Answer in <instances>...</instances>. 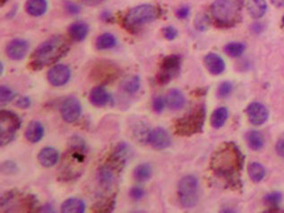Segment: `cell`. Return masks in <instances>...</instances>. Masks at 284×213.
Listing matches in <instances>:
<instances>
[{"label": "cell", "mask_w": 284, "mask_h": 213, "mask_svg": "<svg viewBox=\"0 0 284 213\" xmlns=\"http://www.w3.org/2000/svg\"><path fill=\"white\" fill-rule=\"evenodd\" d=\"M134 178L138 182H145L151 179L153 176V168L148 163H143L136 166L133 173Z\"/></svg>", "instance_id": "30"}, {"label": "cell", "mask_w": 284, "mask_h": 213, "mask_svg": "<svg viewBox=\"0 0 284 213\" xmlns=\"http://www.w3.org/2000/svg\"><path fill=\"white\" fill-rule=\"evenodd\" d=\"M228 116H229V111L224 106L218 108L212 112L211 116V120H210L211 126L214 129L222 128L224 126L225 122L228 120Z\"/></svg>", "instance_id": "29"}, {"label": "cell", "mask_w": 284, "mask_h": 213, "mask_svg": "<svg viewBox=\"0 0 284 213\" xmlns=\"http://www.w3.org/2000/svg\"><path fill=\"white\" fill-rule=\"evenodd\" d=\"M158 10L153 4H143L135 6L128 11L125 18L128 29H136L140 26L154 21L158 18Z\"/></svg>", "instance_id": "6"}, {"label": "cell", "mask_w": 284, "mask_h": 213, "mask_svg": "<svg viewBox=\"0 0 284 213\" xmlns=\"http://www.w3.org/2000/svg\"><path fill=\"white\" fill-rule=\"evenodd\" d=\"M232 90H233L232 84L230 82H223L221 86H219L217 94L219 98H225L229 97Z\"/></svg>", "instance_id": "36"}, {"label": "cell", "mask_w": 284, "mask_h": 213, "mask_svg": "<svg viewBox=\"0 0 284 213\" xmlns=\"http://www.w3.org/2000/svg\"><path fill=\"white\" fill-rule=\"evenodd\" d=\"M246 113L248 121L254 126H262L269 118V111L266 106L257 102L250 103L246 108Z\"/></svg>", "instance_id": "15"}, {"label": "cell", "mask_w": 284, "mask_h": 213, "mask_svg": "<svg viewBox=\"0 0 284 213\" xmlns=\"http://www.w3.org/2000/svg\"><path fill=\"white\" fill-rule=\"evenodd\" d=\"M243 0H215L211 13L219 27H232L240 20Z\"/></svg>", "instance_id": "4"}, {"label": "cell", "mask_w": 284, "mask_h": 213, "mask_svg": "<svg viewBox=\"0 0 284 213\" xmlns=\"http://www.w3.org/2000/svg\"><path fill=\"white\" fill-rule=\"evenodd\" d=\"M263 200L266 204L276 207L282 200V194L279 192H272L264 196Z\"/></svg>", "instance_id": "37"}, {"label": "cell", "mask_w": 284, "mask_h": 213, "mask_svg": "<svg viewBox=\"0 0 284 213\" xmlns=\"http://www.w3.org/2000/svg\"><path fill=\"white\" fill-rule=\"evenodd\" d=\"M117 38L114 35L106 32L100 36H98L95 42V47L98 50H111L117 46Z\"/></svg>", "instance_id": "28"}, {"label": "cell", "mask_w": 284, "mask_h": 213, "mask_svg": "<svg viewBox=\"0 0 284 213\" xmlns=\"http://www.w3.org/2000/svg\"><path fill=\"white\" fill-rule=\"evenodd\" d=\"M119 76V69L116 64L109 61H101L95 64L91 72V78L93 81L101 84H106L114 81Z\"/></svg>", "instance_id": "11"}, {"label": "cell", "mask_w": 284, "mask_h": 213, "mask_svg": "<svg viewBox=\"0 0 284 213\" xmlns=\"http://www.w3.org/2000/svg\"><path fill=\"white\" fill-rule=\"evenodd\" d=\"M85 3L89 6H96L101 4L103 0H84Z\"/></svg>", "instance_id": "49"}, {"label": "cell", "mask_w": 284, "mask_h": 213, "mask_svg": "<svg viewBox=\"0 0 284 213\" xmlns=\"http://www.w3.org/2000/svg\"><path fill=\"white\" fill-rule=\"evenodd\" d=\"M90 102L97 108L106 106L111 102V97L103 86H96L91 90L89 94Z\"/></svg>", "instance_id": "18"}, {"label": "cell", "mask_w": 284, "mask_h": 213, "mask_svg": "<svg viewBox=\"0 0 284 213\" xmlns=\"http://www.w3.org/2000/svg\"><path fill=\"white\" fill-rule=\"evenodd\" d=\"M165 98L167 105L172 110H180L186 105V98L182 92L178 89L170 90Z\"/></svg>", "instance_id": "21"}, {"label": "cell", "mask_w": 284, "mask_h": 213, "mask_svg": "<svg viewBox=\"0 0 284 213\" xmlns=\"http://www.w3.org/2000/svg\"><path fill=\"white\" fill-rule=\"evenodd\" d=\"M123 168V166H119L115 162H111L110 158H108L106 162L100 166L98 171L100 186L105 191H111L116 186L119 174L122 172Z\"/></svg>", "instance_id": "9"}, {"label": "cell", "mask_w": 284, "mask_h": 213, "mask_svg": "<svg viewBox=\"0 0 284 213\" xmlns=\"http://www.w3.org/2000/svg\"><path fill=\"white\" fill-rule=\"evenodd\" d=\"M29 50V43L24 38H15L8 44L6 53L13 60H22Z\"/></svg>", "instance_id": "16"}, {"label": "cell", "mask_w": 284, "mask_h": 213, "mask_svg": "<svg viewBox=\"0 0 284 213\" xmlns=\"http://www.w3.org/2000/svg\"><path fill=\"white\" fill-rule=\"evenodd\" d=\"M205 106L199 105L187 115L175 121V134L179 136H192L202 132L205 121Z\"/></svg>", "instance_id": "5"}, {"label": "cell", "mask_w": 284, "mask_h": 213, "mask_svg": "<svg viewBox=\"0 0 284 213\" xmlns=\"http://www.w3.org/2000/svg\"><path fill=\"white\" fill-rule=\"evenodd\" d=\"M26 140L31 144H37L44 136V128L43 124L39 121H32L26 130Z\"/></svg>", "instance_id": "22"}, {"label": "cell", "mask_w": 284, "mask_h": 213, "mask_svg": "<svg viewBox=\"0 0 284 213\" xmlns=\"http://www.w3.org/2000/svg\"><path fill=\"white\" fill-rule=\"evenodd\" d=\"M211 170L219 178L225 180L229 186L241 188L240 173L244 165V155L234 142H225L217 149L211 160Z\"/></svg>", "instance_id": "1"}, {"label": "cell", "mask_w": 284, "mask_h": 213, "mask_svg": "<svg viewBox=\"0 0 284 213\" xmlns=\"http://www.w3.org/2000/svg\"><path fill=\"white\" fill-rule=\"evenodd\" d=\"M247 173L253 182L258 183L264 178L265 170L261 163L252 162L247 168Z\"/></svg>", "instance_id": "32"}, {"label": "cell", "mask_w": 284, "mask_h": 213, "mask_svg": "<svg viewBox=\"0 0 284 213\" xmlns=\"http://www.w3.org/2000/svg\"><path fill=\"white\" fill-rule=\"evenodd\" d=\"M189 13H190V9L188 6H182L176 11V16L179 19H186L189 16Z\"/></svg>", "instance_id": "45"}, {"label": "cell", "mask_w": 284, "mask_h": 213, "mask_svg": "<svg viewBox=\"0 0 284 213\" xmlns=\"http://www.w3.org/2000/svg\"><path fill=\"white\" fill-rule=\"evenodd\" d=\"M60 113L64 121L68 123L76 122L82 114V105L79 100L75 96L65 98L60 108Z\"/></svg>", "instance_id": "12"}, {"label": "cell", "mask_w": 284, "mask_h": 213, "mask_svg": "<svg viewBox=\"0 0 284 213\" xmlns=\"http://www.w3.org/2000/svg\"><path fill=\"white\" fill-rule=\"evenodd\" d=\"M69 148L65 155L61 178H77L82 174V166L86 160V144L80 136H73L69 141Z\"/></svg>", "instance_id": "3"}, {"label": "cell", "mask_w": 284, "mask_h": 213, "mask_svg": "<svg viewBox=\"0 0 284 213\" xmlns=\"http://www.w3.org/2000/svg\"><path fill=\"white\" fill-rule=\"evenodd\" d=\"M204 64L208 71L214 76H219L225 70L224 60L214 53H210L204 58Z\"/></svg>", "instance_id": "19"}, {"label": "cell", "mask_w": 284, "mask_h": 213, "mask_svg": "<svg viewBox=\"0 0 284 213\" xmlns=\"http://www.w3.org/2000/svg\"><path fill=\"white\" fill-rule=\"evenodd\" d=\"M1 74H3V64L1 63Z\"/></svg>", "instance_id": "51"}, {"label": "cell", "mask_w": 284, "mask_h": 213, "mask_svg": "<svg viewBox=\"0 0 284 213\" xmlns=\"http://www.w3.org/2000/svg\"><path fill=\"white\" fill-rule=\"evenodd\" d=\"M246 46L241 42H230L227 44L224 48L227 55L231 58H238L244 53Z\"/></svg>", "instance_id": "33"}, {"label": "cell", "mask_w": 284, "mask_h": 213, "mask_svg": "<svg viewBox=\"0 0 284 213\" xmlns=\"http://www.w3.org/2000/svg\"><path fill=\"white\" fill-rule=\"evenodd\" d=\"M178 200L183 208L191 209L198 202V181L194 176L180 179L178 186Z\"/></svg>", "instance_id": "7"}, {"label": "cell", "mask_w": 284, "mask_h": 213, "mask_svg": "<svg viewBox=\"0 0 284 213\" xmlns=\"http://www.w3.org/2000/svg\"><path fill=\"white\" fill-rule=\"evenodd\" d=\"M47 8V0H27L26 2V12L32 16H42L46 13Z\"/></svg>", "instance_id": "24"}, {"label": "cell", "mask_w": 284, "mask_h": 213, "mask_svg": "<svg viewBox=\"0 0 284 213\" xmlns=\"http://www.w3.org/2000/svg\"><path fill=\"white\" fill-rule=\"evenodd\" d=\"M102 19L103 21L105 22H111L113 20V18H112V14H111L110 12L108 11H104L103 13L102 14Z\"/></svg>", "instance_id": "47"}, {"label": "cell", "mask_w": 284, "mask_h": 213, "mask_svg": "<svg viewBox=\"0 0 284 213\" xmlns=\"http://www.w3.org/2000/svg\"><path fill=\"white\" fill-rule=\"evenodd\" d=\"M140 78L137 76H134L124 82L123 89L127 94H135L140 90Z\"/></svg>", "instance_id": "34"}, {"label": "cell", "mask_w": 284, "mask_h": 213, "mask_svg": "<svg viewBox=\"0 0 284 213\" xmlns=\"http://www.w3.org/2000/svg\"><path fill=\"white\" fill-rule=\"evenodd\" d=\"M20 118L12 111H0V144H9L13 141L21 126Z\"/></svg>", "instance_id": "8"}, {"label": "cell", "mask_w": 284, "mask_h": 213, "mask_svg": "<svg viewBox=\"0 0 284 213\" xmlns=\"http://www.w3.org/2000/svg\"><path fill=\"white\" fill-rule=\"evenodd\" d=\"M116 205V194L112 196L107 197L103 200H99L93 206L92 210L94 212L97 213H109L111 212L115 208Z\"/></svg>", "instance_id": "27"}, {"label": "cell", "mask_w": 284, "mask_h": 213, "mask_svg": "<svg viewBox=\"0 0 284 213\" xmlns=\"http://www.w3.org/2000/svg\"><path fill=\"white\" fill-rule=\"evenodd\" d=\"M282 24H283L284 26V16L282 18Z\"/></svg>", "instance_id": "52"}, {"label": "cell", "mask_w": 284, "mask_h": 213, "mask_svg": "<svg viewBox=\"0 0 284 213\" xmlns=\"http://www.w3.org/2000/svg\"><path fill=\"white\" fill-rule=\"evenodd\" d=\"M131 147L129 144L127 142H120L115 147L110 158L119 164L126 166L128 160L131 157Z\"/></svg>", "instance_id": "20"}, {"label": "cell", "mask_w": 284, "mask_h": 213, "mask_svg": "<svg viewBox=\"0 0 284 213\" xmlns=\"http://www.w3.org/2000/svg\"><path fill=\"white\" fill-rule=\"evenodd\" d=\"M15 97H16V94L12 90L7 87V86H1V88H0V102L2 104H7V103L12 102Z\"/></svg>", "instance_id": "35"}, {"label": "cell", "mask_w": 284, "mask_h": 213, "mask_svg": "<svg viewBox=\"0 0 284 213\" xmlns=\"http://www.w3.org/2000/svg\"><path fill=\"white\" fill-rule=\"evenodd\" d=\"M181 58L178 55L165 56L161 61L160 70L156 76V81L161 86L169 84L180 72Z\"/></svg>", "instance_id": "10"}, {"label": "cell", "mask_w": 284, "mask_h": 213, "mask_svg": "<svg viewBox=\"0 0 284 213\" xmlns=\"http://www.w3.org/2000/svg\"><path fill=\"white\" fill-rule=\"evenodd\" d=\"M89 34V26L85 22H76L68 27V34L75 42H83Z\"/></svg>", "instance_id": "23"}, {"label": "cell", "mask_w": 284, "mask_h": 213, "mask_svg": "<svg viewBox=\"0 0 284 213\" xmlns=\"http://www.w3.org/2000/svg\"><path fill=\"white\" fill-rule=\"evenodd\" d=\"M246 142L250 149L254 150H259L263 148L264 144L263 134L258 131H250L246 134Z\"/></svg>", "instance_id": "31"}, {"label": "cell", "mask_w": 284, "mask_h": 213, "mask_svg": "<svg viewBox=\"0 0 284 213\" xmlns=\"http://www.w3.org/2000/svg\"><path fill=\"white\" fill-rule=\"evenodd\" d=\"M85 210V202L79 198H68L61 205V212L63 213H84Z\"/></svg>", "instance_id": "25"}, {"label": "cell", "mask_w": 284, "mask_h": 213, "mask_svg": "<svg viewBox=\"0 0 284 213\" xmlns=\"http://www.w3.org/2000/svg\"><path fill=\"white\" fill-rule=\"evenodd\" d=\"M271 1L276 8H283L284 6V0H271Z\"/></svg>", "instance_id": "50"}, {"label": "cell", "mask_w": 284, "mask_h": 213, "mask_svg": "<svg viewBox=\"0 0 284 213\" xmlns=\"http://www.w3.org/2000/svg\"><path fill=\"white\" fill-rule=\"evenodd\" d=\"M276 152L279 156L284 158V138H281L276 144Z\"/></svg>", "instance_id": "46"}, {"label": "cell", "mask_w": 284, "mask_h": 213, "mask_svg": "<svg viewBox=\"0 0 284 213\" xmlns=\"http://www.w3.org/2000/svg\"><path fill=\"white\" fill-rule=\"evenodd\" d=\"M64 8L70 14H77L80 13L81 8L77 4L74 3L71 0H66L64 2Z\"/></svg>", "instance_id": "40"}, {"label": "cell", "mask_w": 284, "mask_h": 213, "mask_svg": "<svg viewBox=\"0 0 284 213\" xmlns=\"http://www.w3.org/2000/svg\"><path fill=\"white\" fill-rule=\"evenodd\" d=\"M40 212H53L54 210H53V207L51 206L50 204H48L44 205L42 208H40Z\"/></svg>", "instance_id": "48"}, {"label": "cell", "mask_w": 284, "mask_h": 213, "mask_svg": "<svg viewBox=\"0 0 284 213\" xmlns=\"http://www.w3.org/2000/svg\"><path fill=\"white\" fill-rule=\"evenodd\" d=\"M129 194L133 200H139L144 198L145 196V191L143 188H139V186H134L130 189Z\"/></svg>", "instance_id": "42"}, {"label": "cell", "mask_w": 284, "mask_h": 213, "mask_svg": "<svg viewBox=\"0 0 284 213\" xmlns=\"http://www.w3.org/2000/svg\"><path fill=\"white\" fill-rule=\"evenodd\" d=\"M69 50L68 40L62 35L48 38L34 50L30 63L31 68L36 71L51 66L63 58Z\"/></svg>", "instance_id": "2"}, {"label": "cell", "mask_w": 284, "mask_h": 213, "mask_svg": "<svg viewBox=\"0 0 284 213\" xmlns=\"http://www.w3.org/2000/svg\"><path fill=\"white\" fill-rule=\"evenodd\" d=\"M31 100L29 97H26V96H23V97H20L17 100V103H16V106L20 108H30Z\"/></svg>", "instance_id": "44"}, {"label": "cell", "mask_w": 284, "mask_h": 213, "mask_svg": "<svg viewBox=\"0 0 284 213\" xmlns=\"http://www.w3.org/2000/svg\"><path fill=\"white\" fill-rule=\"evenodd\" d=\"M146 141L153 149L164 150L170 147L171 138L169 132L164 128H156L150 131L146 137Z\"/></svg>", "instance_id": "13"}, {"label": "cell", "mask_w": 284, "mask_h": 213, "mask_svg": "<svg viewBox=\"0 0 284 213\" xmlns=\"http://www.w3.org/2000/svg\"><path fill=\"white\" fill-rule=\"evenodd\" d=\"M162 34L164 36V38L172 40L177 38L178 36V30L176 28H174L172 26H167L162 29Z\"/></svg>", "instance_id": "41"}, {"label": "cell", "mask_w": 284, "mask_h": 213, "mask_svg": "<svg viewBox=\"0 0 284 213\" xmlns=\"http://www.w3.org/2000/svg\"><path fill=\"white\" fill-rule=\"evenodd\" d=\"M18 168L16 162L13 160H6L1 164V172L4 175H12L17 173Z\"/></svg>", "instance_id": "38"}, {"label": "cell", "mask_w": 284, "mask_h": 213, "mask_svg": "<svg viewBox=\"0 0 284 213\" xmlns=\"http://www.w3.org/2000/svg\"><path fill=\"white\" fill-rule=\"evenodd\" d=\"M48 81L51 86L60 87L68 84L71 77V70L68 66L57 64L48 72Z\"/></svg>", "instance_id": "14"}, {"label": "cell", "mask_w": 284, "mask_h": 213, "mask_svg": "<svg viewBox=\"0 0 284 213\" xmlns=\"http://www.w3.org/2000/svg\"><path fill=\"white\" fill-rule=\"evenodd\" d=\"M166 98L162 96H156L153 100V110L155 113L161 114L164 110L166 106Z\"/></svg>", "instance_id": "39"}, {"label": "cell", "mask_w": 284, "mask_h": 213, "mask_svg": "<svg viewBox=\"0 0 284 213\" xmlns=\"http://www.w3.org/2000/svg\"><path fill=\"white\" fill-rule=\"evenodd\" d=\"M246 6L248 13L254 19L263 18L267 10L265 0H247Z\"/></svg>", "instance_id": "26"}, {"label": "cell", "mask_w": 284, "mask_h": 213, "mask_svg": "<svg viewBox=\"0 0 284 213\" xmlns=\"http://www.w3.org/2000/svg\"><path fill=\"white\" fill-rule=\"evenodd\" d=\"M59 160H60V154L53 147H45L41 150V152L38 154L39 162L44 168L55 166Z\"/></svg>", "instance_id": "17"}, {"label": "cell", "mask_w": 284, "mask_h": 213, "mask_svg": "<svg viewBox=\"0 0 284 213\" xmlns=\"http://www.w3.org/2000/svg\"><path fill=\"white\" fill-rule=\"evenodd\" d=\"M195 27L199 30H204L208 26V18L205 16V14H200L195 18Z\"/></svg>", "instance_id": "43"}]
</instances>
